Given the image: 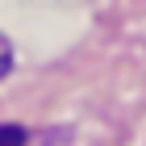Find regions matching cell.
Masks as SVG:
<instances>
[{
    "label": "cell",
    "mask_w": 146,
    "mask_h": 146,
    "mask_svg": "<svg viewBox=\"0 0 146 146\" xmlns=\"http://www.w3.org/2000/svg\"><path fill=\"white\" fill-rule=\"evenodd\" d=\"M0 146H25V129L21 125H0Z\"/></svg>",
    "instance_id": "6da1fadb"
},
{
    "label": "cell",
    "mask_w": 146,
    "mask_h": 146,
    "mask_svg": "<svg viewBox=\"0 0 146 146\" xmlns=\"http://www.w3.org/2000/svg\"><path fill=\"white\" fill-rule=\"evenodd\" d=\"M9 67H13V46H9V38L0 34V75H9Z\"/></svg>",
    "instance_id": "7a4b0ae2"
}]
</instances>
